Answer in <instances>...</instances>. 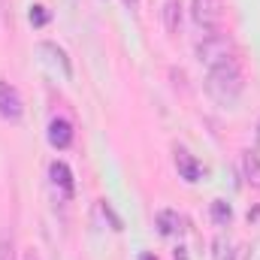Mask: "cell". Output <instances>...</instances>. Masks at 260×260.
<instances>
[{
  "instance_id": "1",
  "label": "cell",
  "mask_w": 260,
  "mask_h": 260,
  "mask_svg": "<svg viewBox=\"0 0 260 260\" xmlns=\"http://www.w3.org/2000/svg\"><path fill=\"white\" fill-rule=\"evenodd\" d=\"M206 91L209 97L218 103V106H236L239 94H242V70H239V61H227V64H218L209 70L206 76Z\"/></svg>"
},
{
  "instance_id": "2",
  "label": "cell",
  "mask_w": 260,
  "mask_h": 260,
  "mask_svg": "<svg viewBox=\"0 0 260 260\" xmlns=\"http://www.w3.org/2000/svg\"><path fill=\"white\" fill-rule=\"evenodd\" d=\"M233 58H236L233 40L227 34H221V30H212V34H206L197 43V61L206 67V70H212V67H218V64H227Z\"/></svg>"
},
{
  "instance_id": "3",
  "label": "cell",
  "mask_w": 260,
  "mask_h": 260,
  "mask_svg": "<svg viewBox=\"0 0 260 260\" xmlns=\"http://www.w3.org/2000/svg\"><path fill=\"white\" fill-rule=\"evenodd\" d=\"M191 15L203 30H218L224 21V0H191Z\"/></svg>"
},
{
  "instance_id": "4",
  "label": "cell",
  "mask_w": 260,
  "mask_h": 260,
  "mask_svg": "<svg viewBox=\"0 0 260 260\" xmlns=\"http://www.w3.org/2000/svg\"><path fill=\"white\" fill-rule=\"evenodd\" d=\"M0 115H3L6 121H21V115H24L21 94H18L9 82H0Z\"/></svg>"
},
{
  "instance_id": "5",
  "label": "cell",
  "mask_w": 260,
  "mask_h": 260,
  "mask_svg": "<svg viewBox=\"0 0 260 260\" xmlns=\"http://www.w3.org/2000/svg\"><path fill=\"white\" fill-rule=\"evenodd\" d=\"M154 227H157L160 236H182L185 233V218L173 209H160L154 215Z\"/></svg>"
},
{
  "instance_id": "6",
  "label": "cell",
  "mask_w": 260,
  "mask_h": 260,
  "mask_svg": "<svg viewBox=\"0 0 260 260\" xmlns=\"http://www.w3.org/2000/svg\"><path fill=\"white\" fill-rule=\"evenodd\" d=\"M49 145L58 148V151L73 145V124L67 118H52L49 121Z\"/></svg>"
},
{
  "instance_id": "7",
  "label": "cell",
  "mask_w": 260,
  "mask_h": 260,
  "mask_svg": "<svg viewBox=\"0 0 260 260\" xmlns=\"http://www.w3.org/2000/svg\"><path fill=\"white\" fill-rule=\"evenodd\" d=\"M176 170H179V176H182L185 182H197V179H200V173H203V167L194 160V154H188L185 148H179V151H176Z\"/></svg>"
},
{
  "instance_id": "8",
  "label": "cell",
  "mask_w": 260,
  "mask_h": 260,
  "mask_svg": "<svg viewBox=\"0 0 260 260\" xmlns=\"http://www.w3.org/2000/svg\"><path fill=\"white\" fill-rule=\"evenodd\" d=\"M49 176H52V182H55L67 197H73V173H70V167H67L64 160H55V164L49 167Z\"/></svg>"
},
{
  "instance_id": "9",
  "label": "cell",
  "mask_w": 260,
  "mask_h": 260,
  "mask_svg": "<svg viewBox=\"0 0 260 260\" xmlns=\"http://www.w3.org/2000/svg\"><path fill=\"white\" fill-rule=\"evenodd\" d=\"M164 27H167V34H179V27H182V3L179 0L164 3Z\"/></svg>"
},
{
  "instance_id": "10",
  "label": "cell",
  "mask_w": 260,
  "mask_h": 260,
  "mask_svg": "<svg viewBox=\"0 0 260 260\" xmlns=\"http://www.w3.org/2000/svg\"><path fill=\"white\" fill-rule=\"evenodd\" d=\"M242 173H245V182L251 188H260V154L257 151H245L242 157Z\"/></svg>"
},
{
  "instance_id": "11",
  "label": "cell",
  "mask_w": 260,
  "mask_h": 260,
  "mask_svg": "<svg viewBox=\"0 0 260 260\" xmlns=\"http://www.w3.org/2000/svg\"><path fill=\"white\" fill-rule=\"evenodd\" d=\"M40 52H46V55H52V61L64 70V76L70 79L73 76V67H70V58H67V52L61 46H55V43H40Z\"/></svg>"
},
{
  "instance_id": "12",
  "label": "cell",
  "mask_w": 260,
  "mask_h": 260,
  "mask_svg": "<svg viewBox=\"0 0 260 260\" xmlns=\"http://www.w3.org/2000/svg\"><path fill=\"white\" fill-rule=\"evenodd\" d=\"M212 257L215 260H236V251H233V242L227 236H218L212 242Z\"/></svg>"
},
{
  "instance_id": "13",
  "label": "cell",
  "mask_w": 260,
  "mask_h": 260,
  "mask_svg": "<svg viewBox=\"0 0 260 260\" xmlns=\"http://www.w3.org/2000/svg\"><path fill=\"white\" fill-rule=\"evenodd\" d=\"M212 218H215V224H230V218H233V209H230V203H224V200H215V203H212Z\"/></svg>"
},
{
  "instance_id": "14",
  "label": "cell",
  "mask_w": 260,
  "mask_h": 260,
  "mask_svg": "<svg viewBox=\"0 0 260 260\" xmlns=\"http://www.w3.org/2000/svg\"><path fill=\"white\" fill-rule=\"evenodd\" d=\"M46 21H49V12H46V6H30V24L43 27Z\"/></svg>"
},
{
  "instance_id": "15",
  "label": "cell",
  "mask_w": 260,
  "mask_h": 260,
  "mask_svg": "<svg viewBox=\"0 0 260 260\" xmlns=\"http://www.w3.org/2000/svg\"><path fill=\"white\" fill-rule=\"evenodd\" d=\"M0 260H9V245H6L3 236H0Z\"/></svg>"
},
{
  "instance_id": "16",
  "label": "cell",
  "mask_w": 260,
  "mask_h": 260,
  "mask_svg": "<svg viewBox=\"0 0 260 260\" xmlns=\"http://www.w3.org/2000/svg\"><path fill=\"white\" fill-rule=\"evenodd\" d=\"M21 260H40V254H37V251L30 248V251H24V257H21Z\"/></svg>"
},
{
  "instance_id": "17",
  "label": "cell",
  "mask_w": 260,
  "mask_h": 260,
  "mask_svg": "<svg viewBox=\"0 0 260 260\" xmlns=\"http://www.w3.org/2000/svg\"><path fill=\"white\" fill-rule=\"evenodd\" d=\"M176 260H188V251L185 248H176Z\"/></svg>"
},
{
  "instance_id": "18",
  "label": "cell",
  "mask_w": 260,
  "mask_h": 260,
  "mask_svg": "<svg viewBox=\"0 0 260 260\" xmlns=\"http://www.w3.org/2000/svg\"><path fill=\"white\" fill-rule=\"evenodd\" d=\"M142 260H157V257H151V254H142Z\"/></svg>"
},
{
  "instance_id": "19",
  "label": "cell",
  "mask_w": 260,
  "mask_h": 260,
  "mask_svg": "<svg viewBox=\"0 0 260 260\" xmlns=\"http://www.w3.org/2000/svg\"><path fill=\"white\" fill-rule=\"evenodd\" d=\"M124 3H127V6H133V3H136V0H124Z\"/></svg>"
}]
</instances>
